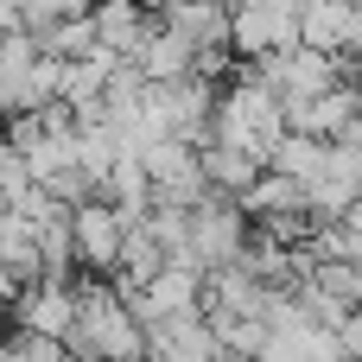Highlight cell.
<instances>
[{
	"instance_id": "6da1fadb",
	"label": "cell",
	"mask_w": 362,
	"mask_h": 362,
	"mask_svg": "<svg viewBox=\"0 0 362 362\" xmlns=\"http://www.w3.org/2000/svg\"><path fill=\"white\" fill-rule=\"evenodd\" d=\"M216 140H223V146H248L261 165H267L274 146L286 140V102L261 83V70H235V83H223Z\"/></svg>"
},
{
	"instance_id": "7a4b0ae2",
	"label": "cell",
	"mask_w": 362,
	"mask_h": 362,
	"mask_svg": "<svg viewBox=\"0 0 362 362\" xmlns=\"http://www.w3.org/2000/svg\"><path fill=\"white\" fill-rule=\"evenodd\" d=\"M255 70H261V83H267L280 102H312V95H325V89L344 83V64H337L331 51H312V45L267 51V57H255Z\"/></svg>"
},
{
	"instance_id": "3957f363",
	"label": "cell",
	"mask_w": 362,
	"mask_h": 362,
	"mask_svg": "<svg viewBox=\"0 0 362 362\" xmlns=\"http://www.w3.org/2000/svg\"><path fill=\"white\" fill-rule=\"evenodd\" d=\"M248 235H255L248 210H242L235 197H223V191H210V197L191 210V255H197L210 274H216V267H229V261H242Z\"/></svg>"
},
{
	"instance_id": "277c9868",
	"label": "cell",
	"mask_w": 362,
	"mask_h": 362,
	"mask_svg": "<svg viewBox=\"0 0 362 362\" xmlns=\"http://www.w3.org/2000/svg\"><path fill=\"white\" fill-rule=\"evenodd\" d=\"M140 159H146V172H153V204H185V210H197V204L210 197L204 146H191V140L165 134V140H159V146H146Z\"/></svg>"
},
{
	"instance_id": "5b68a950",
	"label": "cell",
	"mask_w": 362,
	"mask_h": 362,
	"mask_svg": "<svg viewBox=\"0 0 362 362\" xmlns=\"http://www.w3.org/2000/svg\"><path fill=\"white\" fill-rule=\"evenodd\" d=\"M299 13L305 0H235V57H267V51H293L299 45Z\"/></svg>"
},
{
	"instance_id": "8992f818",
	"label": "cell",
	"mask_w": 362,
	"mask_h": 362,
	"mask_svg": "<svg viewBox=\"0 0 362 362\" xmlns=\"http://www.w3.org/2000/svg\"><path fill=\"white\" fill-rule=\"evenodd\" d=\"M70 229H76V267H83V274H115L121 235H127L121 210H115L108 197H89V204L70 210Z\"/></svg>"
},
{
	"instance_id": "52a82bcc",
	"label": "cell",
	"mask_w": 362,
	"mask_h": 362,
	"mask_svg": "<svg viewBox=\"0 0 362 362\" xmlns=\"http://www.w3.org/2000/svg\"><path fill=\"white\" fill-rule=\"evenodd\" d=\"M159 19L172 32H185L197 51H235L229 32H235V0H165Z\"/></svg>"
},
{
	"instance_id": "ba28073f",
	"label": "cell",
	"mask_w": 362,
	"mask_h": 362,
	"mask_svg": "<svg viewBox=\"0 0 362 362\" xmlns=\"http://www.w3.org/2000/svg\"><path fill=\"white\" fill-rule=\"evenodd\" d=\"M204 286H210L204 267H172L165 261V274H153V286L134 299V312H140V325H159V318H178V312H204Z\"/></svg>"
},
{
	"instance_id": "9c48e42d",
	"label": "cell",
	"mask_w": 362,
	"mask_h": 362,
	"mask_svg": "<svg viewBox=\"0 0 362 362\" xmlns=\"http://www.w3.org/2000/svg\"><path fill=\"white\" fill-rule=\"evenodd\" d=\"M89 13H95V38H102V51H115V57H140L146 38L159 32V13H153L146 0H95Z\"/></svg>"
},
{
	"instance_id": "30bf717a",
	"label": "cell",
	"mask_w": 362,
	"mask_h": 362,
	"mask_svg": "<svg viewBox=\"0 0 362 362\" xmlns=\"http://www.w3.org/2000/svg\"><path fill=\"white\" fill-rule=\"evenodd\" d=\"M76 280H32L25 293H19V305H13V318L25 325V331H45V337H64L70 325H76Z\"/></svg>"
},
{
	"instance_id": "8fae6325",
	"label": "cell",
	"mask_w": 362,
	"mask_h": 362,
	"mask_svg": "<svg viewBox=\"0 0 362 362\" xmlns=\"http://www.w3.org/2000/svg\"><path fill=\"white\" fill-rule=\"evenodd\" d=\"M235 204L248 210V223H267V216L312 210V204H305V185H299V178H286V172H274V165H267V172H261V178H255V185H248Z\"/></svg>"
},
{
	"instance_id": "7c38bea8",
	"label": "cell",
	"mask_w": 362,
	"mask_h": 362,
	"mask_svg": "<svg viewBox=\"0 0 362 362\" xmlns=\"http://www.w3.org/2000/svg\"><path fill=\"white\" fill-rule=\"evenodd\" d=\"M0 267L19 280V286H32V280H45V255H38V223H25L19 210H6L0 216Z\"/></svg>"
},
{
	"instance_id": "4fadbf2b",
	"label": "cell",
	"mask_w": 362,
	"mask_h": 362,
	"mask_svg": "<svg viewBox=\"0 0 362 362\" xmlns=\"http://www.w3.org/2000/svg\"><path fill=\"white\" fill-rule=\"evenodd\" d=\"M115 51H89V57H76V64H64V83H57V102L64 108H89V102H102V89H108V76H115Z\"/></svg>"
},
{
	"instance_id": "5bb4252c",
	"label": "cell",
	"mask_w": 362,
	"mask_h": 362,
	"mask_svg": "<svg viewBox=\"0 0 362 362\" xmlns=\"http://www.w3.org/2000/svg\"><path fill=\"white\" fill-rule=\"evenodd\" d=\"M261 172H267V165H261L248 146H223V140L204 146V178H210V191H223V197H242Z\"/></svg>"
},
{
	"instance_id": "9a60e30c",
	"label": "cell",
	"mask_w": 362,
	"mask_h": 362,
	"mask_svg": "<svg viewBox=\"0 0 362 362\" xmlns=\"http://www.w3.org/2000/svg\"><path fill=\"white\" fill-rule=\"evenodd\" d=\"M140 64H146V76H153V83H178V76H191V70H197V45H191L185 32H172V25L159 19V32L146 38Z\"/></svg>"
},
{
	"instance_id": "2e32d148",
	"label": "cell",
	"mask_w": 362,
	"mask_h": 362,
	"mask_svg": "<svg viewBox=\"0 0 362 362\" xmlns=\"http://www.w3.org/2000/svg\"><path fill=\"white\" fill-rule=\"evenodd\" d=\"M32 32V25H25ZM38 45H45V57H64V64H76V57H89L102 38H95V13H70V19H51L45 32H32Z\"/></svg>"
},
{
	"instance_id": "e0dca14e",
	"label": "cell",
	"mask_w": 362,
	"mask_h": 362,
	"mask_svg": "<svg viewBox=\"0 0 362 362\" xmlns=\"http://www.w3.org/2000/svg\"><path fill=\"white\" fill-rule=\"evenodd\" d=\"M325 153H331V140H318V134H293L286 127V140L274 146V172H286V178H299V185H312L318 172H325Z\"/></svg>"
},
{
	"instance_id": "ac0fdd59",
	"label": "cell",
	"mask_w": 362,
	"mask_h": 362,
	"mask_svg": "<svg viewBox=\"0 0 362 362\" xmlns=\"http://www.w3.org/2000/svg\"><path fill=\"white\" fill-rule=\"evenodd\" d=\"M204 318H210L216 350H235V356H261L267 350V318H255V312H204Z\"/></svg>"
},
{
	"instance_id": "d6986e66",
	"label": "cell",
	"mask_w": 362,
	"mask_h": 362,
	"mask_svg": "<svg viewBox=\"0 0 362 362\" xmlns=\"http://www.w3.org/2000/svg\"><path fill=\"white\" fill-rule=\"evenodd\" d=\"M312 286H325L331 299H344V305L356 312V305H362V261H318Z\"/></svg>"
},
{
	"instance_id": "ffe728a7",
	"label": "cell",
	"mask_w": 362,
	"mask_h": 362,
	"mask_svg": "<svg viewBox=\"0 0 362 362\" xmlns=\"http://www.w3.org/2000/svg\"><path fill=\"white\" fill-rule=\"evenodd\" d=\"M38 185V172H32V153H19L13 140H0V191L6 197H25Z\"/></svg>"
},
{
	"instance_id": "44dd1931",
	"label": "cell",
	"mask_w": 362,
	"mask_h": 362,
	"mask_svg": "<svg viewBox=\"0 0 362 362\" xmlns=\"http://www.w3.org/2000/svg\"><path fill=\"white\" fill-rule=\"evenodd\" d=\"M19 293H25V286H19V280H13V274L0 267V318H13V305H19Z\"/></svg>"
},
{
	"instance_id": "7402d4cb",
	"label": "cell",
	"mask_w": 362,
	"mask_h": 362,
	"mask_svg": "<svg viewBox=\"0 0 362 362\" xmlns=\"http://www.w3.org/2000/svg\"><path fill=\"white\" fill-rule=\"evenodd\" d=\"M0 362H25V356H19V344H13V337H0Z\"/></svg>"
}]
</instances>
